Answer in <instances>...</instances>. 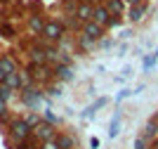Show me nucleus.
<instances>
[{
    "label": "nucleus",
    "mask_w": 158,
    "mask_h": 149,
    "mask_svg": "<svg viewBox=\"0 0 158 149\" xmlns=\"http://www.w3.org/2000/svg\"><path fill=\"white\" fill-rule=\"evenodd\" d=\"M0 31H2V21H0Z\"/></svg>",
    "instance_id": "obj_33"
},
{
    "label": "nucleus",
    "mask_w": 158,
    "mask_h": 149,
    "mask_svg": "<svg viewBox=\"0 0 158 149\" xmlns=\"http://www.w3.org/2000/svg\"><path fill=\"white\" fill-rule=\"evenodd\" d=\"M0 36H2V38H14L17 31H14L12 24H5V21H2V31H0Z\"/></svg>",
    "instance_id": "obj_20"
},
{
    "label": "nucleus",
    "mask_w": 158,
    "mask_h": 149,
    "mask_svg": "<svg viewBox=\"0 0 158 149\" xmlns=\"http://www.w3.org/2000/svg\"><path fill=\"white\" fill-rule=\"evenodd\" d=\"M50 95H61V85H59V83L52 85V88H50Z\"/></svg>",
    "instance_id": "obj_28"
},
{
    "label": "nucleus",
    "mask_w": 158,
    "mask_h": 149,
    "mask_svg": "<svg viewBox=\"0 0 158 149\" xmlns=\"http://www.w3.org/2000/svg\"><path fill=\"white\" fill-rule=\"evenodd\" d=\"M149 149H158V137H156V140H151V142H149Z\"/></svg>",
    "instance_id": "obj_30"
},
{
    "label": "nucleus",
    "mask_w": 158,
    "mask_h": 149,
    "mask_svg": "<svg viewBox=\"0 0 158 149\" xmlns=\"http://www.w3.org/2000/svg\"><path fill=\"white\" fill-rule=\"evenodd\" d=\"M43 121H47V123H52V125H59V116H54V111L52 109H45L43 111Z\"/></svg>",
    "instance_id": "obj_18"
},
{
    "label": "nucleus",
    "mask_w": 158,
    "mask_h": 149,
    "mask_svg": "<svg viewBox=\"0 0 158 149\" xmlns=\"http://www.w3.org/2000/svg\"><path fill=\"white\" fill-rule=\"evenodd\" d=\"M156 62H158V57H156V55H149V57L144 59V69H146V71H149V69H151V66L156 64Z\"/></svg>",
    "instance_id": "obj_23"
},
{
    "label": "nucleus",
    "mask_w": 158,
    "mask_h": 149,
    "mask_svg": "<svg viewBox=\"0 0 158 149\" xmlns=\"http://www.w3.org/2000/svg\"><path fill=\"white\" fill-rule=\"evenodd\" d=\"M78 47H80V50H92V47H94V40H90L87 36H83V33H80V38H78Z\"/></svg>",
    "instance_id": "obj_19"
},
{
    "label": "nucleus",
    "mask_w": 158,
    "mask_h": 149,
    "mask_svg": "<svg viewBox=\"0 0 158 149\" xmlns=\"http://www.w3.org/2000/svg\"><path fill=\"white\" fill-rule=\"evenodd\" d=\"M130 95H132L130 90H120L118 95H116V102H120V99H125V97H130Z\"/></svg>",
    "instance_id": "obj_27"
},
{
    "label": "nucleus",
    "mask_w": 158,
    "mask_h": 149,
    "mask_svg": "<svg viewBox=\"0 0 158 149\" xmlns=\"http://www.w3.org/2000/svg\"><path fill=\"white\" fill-rule=\"evenodd\" d=\"M12 95H14V90H12V88H7L5 83L0 85V99H5V102H10V99H12Z\"/></svg>",
    "instance_id": "obj_22"
},
{
    "label": "nucleus",
    "mask_w": 158,
    "mask_h": 149,
    "mask_svg": "<svg viewBox=\"0 0 158 149\" xmlns=\"http://www.w3.org/2000/svg\"><path fill=\"white\" fill-rule=\"evenodd\" d=\"M106 10H109L111 17H120V14H123V2H120V0H109V2H106Z\"/></svg>",
    "instance_id": "obj_15"
},
{
    "label": "nucleus",
    "mask_w": 158,
    "mask_h": 149,
    "mask_svg": "<svg viewBox=\"0 0 158 149\" xmlns=\"http://www.w3.org/2000/svg\"><path fill=\"white\" fill-rule=\"evenodd\" d=\"M120 133V114H113L111 123H109V137H118Z\"/></svg>",
    "instance_id": "obj_16"
},
{
    "label": "nucleus",
    "mask_w": 158,
    "mask_h": 149,
    "mask_svg": "<svg viewBox=\"0 0 158 149\" xmlns=\"http://www.w3.org/2000/svg\"><path fill=\"white\" fill-rule=\"evenodd\" d=\"M45 24L47 21L43 19V14H31V17H28V28H31L33 33H43Z\"/></svg>",
    "instance_id": "obj_11"
},
{
    "label": "nucleus",
    "mask_w": 158,
    "mask_h": 149,
    "mask_svg": "<svg viewBox=\"0 0 158 149\" xmlns=\"http://www.w3.org/2000/svg\"><path fill=\"white\" fill-rule=\"evenodd\" d=\"M135 149H149V142H146L144 137L139 135V137H137V140H135Z\"/></svg>",
    "instance_id": "obj_24"
},
{
    "label": "nucleus",
    "mask_w": 158,
    "mask_h": 149,
    "mask_svg": "<svg viewBox=\"0 0 158 149\" xmlns=\"http://www.w3.org/2000/svg\"><path fill=\"white\" fill-rule=\"evenodd\" d=\"M40 36H43L45 43H61L66 38V26L61 24V19H50Z\"/></svg>",
    "instance_id": "obj_1"
},
{
    "label": "nucleus",
    "mask_w": 158,
    "mask_h": 149,
    "mask_svg": "<svg viewBox=\"0 0 158 149\" xmlns=\"http://www.w3.org/2000/svg\"><path fill=\"white\" fill-rule=\"evenodd\" d=\"M83 36H87L90 40H102V36H104V26H99L97 21H85L83 24Z\"/></svg>",
    "instance_id": "obj_4"
},
{
    "label": "nucleus",
    "mask_w": 158,
    "mask_h": 149,
    "mask_svg": "<svg viewBox=\"0 0 158 149\" xmlns=\"http://www.w3.org/2000/svg\"><path fill=\"white\" fill-rule=\"evenodd\" d=\"M139 135L144 137L146 142L156 140V137H158V121H149V123H146L144 128H142V133H139Z\"/></svg>",
    "instance_id": "obj_9"
},
{
    "label": "nucleus",
    "mask_w": 158,
    "mask_h": 149,
    "mask_svg": "<svg viewBox=\"0 0 158 149\" xmlns=\"http://www.w3.org/2000/svg\"><path fill=\"white\" fill-rule=\"evenodd\" d=\"M21 102L26 104V107H35L40 102V92L35 88H26V90H21Z\"/></svg>",
    "instance_id": "obj_6"
},
{
    "label": "nucleus",
    "mask_w": 158,
    "mask_h": 149,
    "mask_svg": "<svg viewBox=\"0 0 158 149\" xmlns=\"http://www.w3.org/2000/svg\"><path fill=\"white\" fill-rule=\"evenodd\" d=\"M0 69L5 73H14V71H19V64L14 62L12 55H0Z\"/></svg>",
    "instance_id": "obj_7"
},
{
    "label": "nucleus",
    "mask_w": 158,
    "mask_h": 149,
    "mask_svg": "<svg viewBox=\"0 0 158 149\" xmlns=\"http://www.w3.org/2000/svg\"><path fill=\"white\" fill-rule=\"evenodd\" d=\"M111 19H113V17L109 14L106 5H97V7H94V12H92V21H97L99 26H104V28H106V26L111 24Z\"/></svg>",
    "instance_id": "obj_5"
},
{
    "label": "nucleus",
    "mask_w": 158,
    "mask_h": 149,
    "mask_svg": "<svg viewBox=\"0 0 158 149\" xmlns=\"http://www.w3.org/2000/svg\"><path fill=\"white\" fill-rule=\"evenodd\" d=\"M130 5H142V0H127Z\"/></svg>",
    "instance_id": "obj_32"
},
{
    "label": "nucleus",
    "mask_w": 158,
    "mask_h": 149,
    "mask_svg": "<svg viewBox=\"0 0 158 149\" xmlns=\"http://www.w3.org/2000/svg\"><path fill=\"white\" fill-rule=\"evenodd\" d=\"M10 137H12V142H21V140H28L33 137V128L24 121V118H12L10 121Z\"/></svg>",
    "instance_id": "obj_2"
},
{
    "label": "nucleus",
    "mask_w": 158,
    "mask_h": 149,
    "mask_svg": "<svg viewBox=\"0 0 158 149\" xmlns=\"http://www.w3.org/2000/svg\"><path fill=\"white\" fill-rule=\"evenodd\" d=\"M90 147H92V149H99V140H97V137H92V140H90Z\"/></svg>",
    "instance_id": "obj_29"
},
{
    "label": "nucleus",
    "mask_w": 158,
    "mask_h": 149,
    "mask_svg": "<svg viewBox=\"0 0 158 149\" xmlns=\"http://www.w3.org/2000/svg\"><path fill=\"white\" fill-rule=\"evenodd\" d=\"M0 2H10V0H0Z\"/></svg>",
    "instance_id": "obj_34"
},
{
    "label": "nucleus",
    "mask_w": 158,
    "mask_h": 149,
    "mask_svg": "<svg viewBox=\"0 0 158 149\" xmlns=\"http://www.w3.org/2000/svg\"><path fill=\"white\" fill-rule=\"evenodd\" d=\"M92 12H94V7L90 5V2H80L78 10H76V17L85 24V21H92Z\"/></svg>",
    "instance_id": "obj_8"
},
{
    "label": "nucleus",
    "mask_w": 158,
    "mask_h": 149,
    "mask_svg": "<svg viewBox=\"0 0 158 149\" xmlns=\"http://www.w3.org/2000/svg\"><path fill=\"white\" fill-rule=\"evenodd\" d=\"M57 144H59V149H76L78 140L73 135H69V133H59L57 135Z\"/></svg>",
    "instance_id": "obj_10"
},
{
    "label": "nucleus",
    "mask_w": 158,
    "mask_h": 149,
    "mask_svg": "<svg viewBox=\"0 0 158 149\" xmlns=\"http://www.w3.org/2000/svg\"><path fill=\"white\" fill-rule=\"evenodd\" d=\"M5 116H7V102H5V99H0V121H2Z\"/></svg>",
    "instance_id": "obj_26"
},
{
    "label": "nucleus",
    "mask_w": 158,
    "mask_h": 149,
    "mask_svg": "<svg viewBox=\"0 0 158 149\" xmlns=\"http://www.w3.org/2000/svg\"><path fill=\"white\" fill-rule=\"evenodd\" d=\"M54 76L59 78V81H71L73 78V69L69 64H57L54 66Z\"/></svg>",
    "instance_id": "obj_12"
},
{
    "label": "nucleus",
    "mask_w": 158,
    "mask_h": 149,
    "mask_svg": "<svg viewBox=\"0 0 158 149\" xmlns=\"http://www.w3.org/2000/svg\"><path fill=\"white\" fill-rule=\"evenodd\" d=\"M24 121H26V123L31 125V128H35V125H38V123H43V118L38 116V111H31V114H28V116L24 118Z\"/></svg>",
    "instance_id": "obj_21"
},
{
    "label": "nucleus",
    "mask_w": 158,
    "mask_h": 149,
    "mask_svg": "<svg viewBox=\"0 0 158 149\" xmlns=\"http://www.w3.org/2000/svg\"><path fill=\"white\" fill-rule=\"evenodd\" d=\"M57 125H52V123H47V121H43V123H38L35 128H33V137L38 140L40 144L43 142H50V140H57Z\"/></svg>",
    "instance_id": "obj_3"
},
{
    "label": "nucleus",
    "mask_w": 158,
    "mask_h": 149,
    "mask_svg": "<svg viewBox=\"0 0 158 149\" xmlns=\"http://www.w3.org/2000/svg\"><path fill=\"white\" fill-rule=\"evenodd\" d=\"M5 85H7V88H12V90H21V76H19V71L7 73V78H5Z\"/></svg>",
    "instance_id": "obj_14"
},
{
    "label": "nucleus",
    "mask_w": 158,
    "mask_h": 149,
    "mask_svg": "<svg viewBox=\"0 0 158 149\" xmlns=\"http://www.w3.org/2000/svg\"><path fill=\"white\" fill-rule=\"evenodd\" d=\"M40 149H59V144H57V140H50V142L40 144Z\"/></svg>",
    "instance_id": "obj_25"
},
{
    "label": "nucleus",
    "mask_w": 158,
    "mask_h": 149,
    "mask_svg": "<svg viewBox=\"0 0 158 149\" xmlns=\"http://www.w3.org/2000/svg\"><path fill=\"white\" fill-rule=\"evenodd\" d=\"M144 14H146V5L142 2V5H132V10H130V21H144Z\"/></svg>",
    "instance_id": "obj_13"
},
{
    "label": "nucleus",
    "mask_w": 158,
    "mask_h": 149,
    "mask_svg": "<svg viewBox=\"0 0 158 149\" xmlns=\"http://www.w3.org/2000/svg\"><path fill=\"white\" fill-rule=\"evenodd\" d=\"M104 104H106V99H104V97H102V99H97L94 104H90V107H87V109L83 111V118H90V116L94 114V111H97V109H102Z\"/></svg>",
    "instance_id": "obj_17"
},
{
    "label": "nucleus",
    "mask_w": 158,
    "mask_h": 149,
    "mask_svg": "<svg viewBox=\"0 0 158 149\" xmlns=\"http://www.w3.org/2000/svg\"><path fill=\"white\" fill-rule=\"evenodd\" d=\"M5 78H7V73H5V71H2V69H0V85L5 83Z\"/></svg>",
    "instance_id": "obj_31"
}]
</instances>
